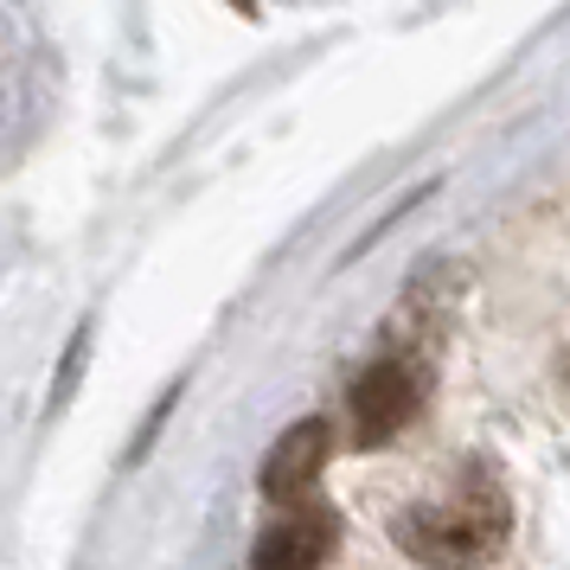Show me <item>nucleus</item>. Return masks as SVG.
Returning a JSON list of instances; mask_svg holds the SVG:
<instances>
[{
    "mask_svg": "<svg viewBox=\"0 0 570 570\" xmlns=\"http://www.w3.org/2000/svg\"><path fill=\"white\" fill-rule=\"evenodd\" d=\"M507 525H513L507 488L493 481L488 468H468L449 493L416 500V507H404L391 519V539L430 570H474L507 544Z\"/></svg>",
    "mask_w": 570,
    "mask_h": 570,
    "instance_id": "1",
    "label": "nucleus"
},
{
    "mask_svg": "<svg viewBox=\"0 0 570 570\" xmlns=\"http://www.w3.org/2000/svg\"><path fill=\"white\" fill-rule=\"evenodd\" d=\"M423 385H430V365L416 353H385L360 372V385L346 397V416H353V442H391L423 404Z\"/></svg>",
    "mask_w": 570,
    "mask_h": 570,
    "instance_id": "2",
    "label": "nucleus"
},
{
    "mask_svg": "<svg viewBox=\"0 0 570 570\" xmlns=\"http://www.w3.org/2000/svg\"><path fill=\"white\" fill-rule=\"evenodd\" d=\"M334 551V513L327 507H288L250 551V570H321Z\"/></svg>",
    "mask_w": 570,
    "mask_h": 570,
    "instance_id": "3",
    "label": "nucleus"
},
{
    "mask_svg": "<svg viewBox=\"0 0 570 570\" xmlns=\"http://www.w3.org/2000/svg\"><path fill=\"white\" fill-rule=\"evenodd\" d=\"M321 455H327V430H321V423H302V430H288V436L276 442L269 468H263V493H269V500H295V507H302V488L314 481Z\"/></svg>",
    "mask_w": 570,
    "mask_h": 570,
    "instance_id": "4",
    "label": "nucleus"
}]
</instances>
